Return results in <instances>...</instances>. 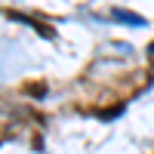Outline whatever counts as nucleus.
I'll list each match as a JSON object with an SVG mask.
<instances>
[{"label": "nucleus", "mask_w": 154, "mask_h": 154, "mask_svg": "<svg viewBox=\"0 0 154 154\" xmlns=\"http://www.w3.org/2000/svg\"><path fill=\"white\" fill-rule=\"evenodd\" d=\"M114 19H117V22H123V25H133V28L145 25V19L139 16V12H130V9H114Z\"/></svg>", "instance_id": "f257e3e1"}, {"label": "nucleus", "mask_w": 154, "mask_h": 154, "mask_svg": "<svg viewBox=\"0 0 154 154\" xmlns=\"http://www.w3.org/2000/svg\"><path fill=\"white\" fill-rule=\"evenodd\" d=\"M148 56H151V59H154V43H151V49H148Z\"/></svg>", "instance_id": "f03ea898"}]
</instances>
